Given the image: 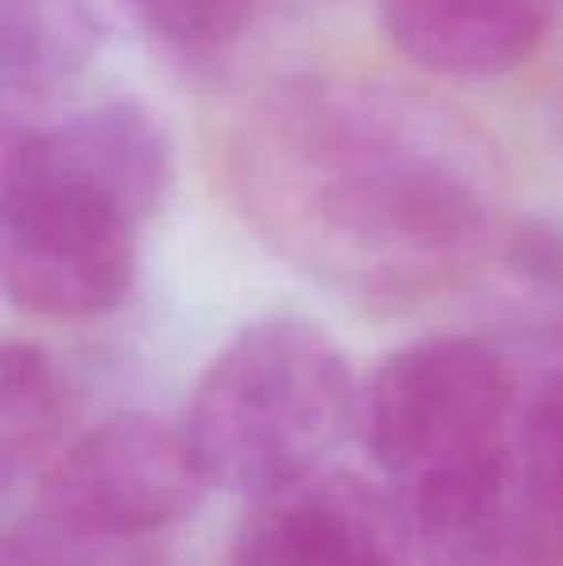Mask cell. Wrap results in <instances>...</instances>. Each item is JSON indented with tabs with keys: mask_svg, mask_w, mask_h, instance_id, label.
<instances>
[{
	"mask_svg": "<svg viewBox=\"0 0 563 566\" xmlns=\"http://www.w3.org/2000/svg\"><path fill=\"white\" fill-rule=\"evenodd\" d=\"M487 158L428 101L301 77L240 119L228 174L243 217L301 270L398 301L463 274L490 239Z\"/></svg>",
	"mask_w": 563,
	"mask_h": 566,
	"instance_id": "cell-1",
	"label": "cell"
},
{
	"mask_svg": "<svg viewBox=\"0 0 563 566\" xmlns=\"http://www.w3.org/2000/svg\"><path fill=\"white\" fill-rule=\"evenodd\" d=\"M174 186L155 113L108 101L59 124L8 119L0 139V277L46 321L105 316L136 285L139 235Z\"/></svg>",
	"mask_w": 563,
	"mask_h": 566,
	"instance_id": "cell-2",
	"label": "cell"
},
{
	"mask_svg": "<svg viewBox=\"0 0 563 566\" xmlns=\"http://www.w3.org/2000/svg\"><path fill=\"white\" fill-rule=\"evenodd\" d=\"M359 397L352 363L321 324L263 316L209 358L181 432L209 490L259 501L324 470L359 424Z\"/></svg>",
	"mask_w": 563,
	"mask_h": 566,
	"instance_id": "cell-3",
	"label": "cell"
},
{
	"mask_svg": "<svg viewBox=\"0 0 563 566\" xmlns=\"http://www.w3.org/2000/svg\"><path fill=\"white\" fill-rule=\"evenodd\" d=\"M521 412L502 350L475 336H428L378 363L359 397V432L402 509L510 467Z\"/></svg>",
	"mask_w": 563,
	"mask_h": 566,
	"instance_id": "cell-4",
	"label": "cell"
},
{
	"mask_svg": "<svg viewBox=\"0 0 563 566\" xmlns=\"http://www.w3.org/2000/svg\"><path fill=\"white\" fill-rule=\"evenodd\" d=\"M209 493L181 424L124 412L74 440L39 482L35 516L70 539L136 547Z\"/></svg>",
	"mask_w": 563,
	"mask_h": 566,
	"instance_id": "cell-5",
	"label": "cell"
},
{
	"mask_svg": "<svg viewBox=\"0 0 563 566\" xmlns=\"http://www.w3.org/2000/svg\"><path fill=\"white\" fill-rule=\"evenodd\" d=\"M409 552L394 497L347 470H316L251 505L228 566H409Z\"/></svg>",
	"mask_w": 563,
	"mask_h": 566,
	"instance_id": "cell-6",
	"label": "cell"
},
{
	"mask_svg": "<svg viewBox=\"0 0 563 566\" xmlns=\"http://www.w3.org/2000/svg\"><path fill=\"white\" fill-rule=\"evenodd\" d=\"M425 566H560L563 524L536 493L525 459L398 509Z\"/></svg>",
	"mask_w": 563,
	"mask_h": 566,
	"instance_id": "cell-7",
	"label": "cell"
},
{
	"mask_svg": "<svg viewBox=\"0 0 563 566\" xmlns=\"http://www.w3.org/2000/svg\"><path fill=\"white\" fill-rule=\"evenodd\" d=\"M563 0H378L394 51L448 82L518 70L544 43Z\"/></svg>",
	"mask_w": 563,
	"mask_h": 566,
	"instance_id": "cell-8",
	"label": "cell"
},
{
	"mask_svg": "<svg viewBox=\"0 0 563 566\" xmlns=\"http://www.w3.org/2000/svg\"><path fill=\"white\" fill-rule=\"evenodd\" d=\"M97 39L90 0H4L0 82L8 101L54 97L97 54Z\"/></svg>",
	"mask_w": 563,
	"mask_h": 566,
	"instance_id": "cell-9",
	"label": "cell"
},
{
	"mask_svg": "<svg viewBox=\"0 0 563 566\" xmlns=\"http://www.w3.org/2000/svg\"><path fill=\"white\" fill-rule=\"evenodd\" d=\"M70 386L46 347L8 339L0 355V474L15 485L66 432Z\"/></svg>",
	"mask_w": 563,
	"mask_h": 566,
	"instance_id": "cell-10",
	"label": "cell"
},
{
	"mask_svg": "<svg viewBox=\"0 0 563 566\" xmlns=\"http://www.w3.org/2000/svg\"><path fill=\"white\" fill-rule=\"evenodd\" d=\"M158 46L186 59L220 54L251 28L259 0H124Z\"/></svg>",
	"mask_w": 563,
	"mask_h": 566,
	"instance_id": "cell-11",
	"label": "cell"
},
{
	"mask_svg": "<svg viewBox=\"0 0 563 566\" xmlns=\"http://www.w3.org/2000/svg\"><path fill=\"white\" fill-rule=\"evenodd\" d=\"M521 459L544 505L563 524V366H556L525 401Z\"/></svg>",
	"mask_w": 563,
	"mask_h": 566,
	"instance_id": "cell-12",
	"label": "cell"
}]
</instances>
